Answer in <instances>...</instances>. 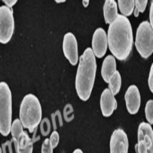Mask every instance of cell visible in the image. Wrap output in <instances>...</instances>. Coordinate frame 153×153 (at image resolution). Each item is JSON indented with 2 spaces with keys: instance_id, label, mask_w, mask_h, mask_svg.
<instances>
[{
  "instance_id": "cell-16",
  "label": "cell",
  "mask_w": 153,
  "mask_h": 153,
  "mask_svg": "<svg viewBox=\"0 0 153 153\" xmlns=\"http://www.w3.org/2000/svg\"><path fill=\"white\" fill-rule=\"evenodd\" d=\"M108 89L113 93V96H115L119 91H120L121 84H122V79H121V75L118 71H116L114 73L111 78L108 81Z\"/></svg>"
},
{
  "instance_id": "cell-18",
  "label": "cell",
  "mask_w": 153,
  "mask_h": 153,
  "mask_svg": "<svg viewBox=\"0 0 153 153\" xmlns=\"http://www.w3.org/2000/svg\"><path fill=\"white\" fill-rule=\"evenodd\" d=\"M24 132L23 130V126H22L21 121L19 119H16L13 121L11 126L10 132L12 133V140L16 143L18 138L21 135V134Z\"/></svg>"
},
{
  "instance_id": "cell-30",
  "label": "cell",
  "mask_w": 153,
  "mask_h": 153,
  "mask_svg": "<svg viewBox=\"0 0 153 153\" xmlns=\"http://www.w3.org/2000/svg\"><path fill=\"white\" fill-rule=\"evenodd\" d=\"M0 153H2V152H1V147H0Z\"/></svg>"
},
{
  "instance_id": "cell-21",
  "label": "cell",
  "mask_w": 153,
  "mask_h": 153,
  "mask_svg": "<svg viewBox=\"0 0 153 153\" xmlns=\"http://www.w3.org/2000/svg\"><path fill=\"white\" fill-rule=\"evenodd\" d=\"M148 1L147 0H136L135 1V7L139 12L143 13L146 9L147 4Z\"/></svg>"
},
{
  "instance_id": "cell-25",
  "label": "cell",
  "mask_w": 153,
  "mask_h": 153,
  "mask_svg": "<svg viewBox=\"0 0 153 153\" xmlns=\"http://www.w3.org/2000/svg\"><path fill=\"white\" fill-rule=\"evenodd\" d=\"M152 13H153V1H151V5H150V22H149V23L150 24L151 27H153V20H152V17H153V15H152Z\"/></svg>"
},
{
  "instance_id": "cell-28",
  "label": "cell",
  "mask_w": 153,
  "mask_h": 153,
  "mask_svg": "<svg viewBox=\"0 0 153 153\" xmlns=\"http://www.w3.org/2000/svg\"><path fill=\"white\" fill-rule=\"evenodd\" d=\"M73 153H83V152L81 150V149H76V150L73 152Z\"/></svg>"
},
{
  "instance_id": "cell-14",
  "label": "cell",
  "mask_w": 153,
  "mask_h": 153,
  "mask_svg": "<svg viewBox=\"0 0 153 153\" xmlns=\"http://www.w3.org/2000/svg\"><path fill=\"white\" fill-rule=\"evenodd\" d=\"M15 145L17 153H32L33 152V142L25 131L22 132L18 138Z\"/></svg>"
},
{
  "instance_id": "cell-26",
  "label": "cell",
  "mask_w": 153,
  "mask_h": 153,
  "mask_svg": "<svg viewBox=\"0 0 153 153\" xmlns=\"http://www.w3.org/2000/svg\"><path fill=\"white\" fill-rule=\"evenodd\" d=\"M89 3H90V1L89 0H83V5L84 7H87L88 6Z\"/></svg>"
},
{
  "instance_id": "cell-11",
  "label": "cell",
  "mask_w": 153,
  "mask_h": 153,
  "mask_svg": "<svg viewBox=\"0 0 153 153\" xmlns=\"http://www.w3.org/2000/svg\"><path fill=\"white\" fill-rule=\"evenodd\" d=\"M125 100L128 113L130 115L137 113L140 107L141 97L139 89L135 85H131L128 87L125 94Z\"/></svg>"
},
{
  "instance_id": "cell-8",
  "label": "cell",
  "mask_w": 153,
  "mask_h": 153,
  "mask_svg": "<svg viewBox=\"0 0 153 153\" xmlns=\"http://www.w3.org/2000/svg\"><path fill=\"white\" fill-rule=\"evenodd\" d=\"M63 52L65 57L72 66H76L78 63V43L76 36L71 32L64 35L63 40Z\"/></svg>"
},
{
  "instance_id": "cell-13",
  "label": "cell",
  "mask_w": 153,
  "mask_h": 153,
  "mask_svg": "<svg viewBox=\"0 0 153 153\" xmlns=\"http://www.w3.org/2000/svg\"><path fill=\"white\" fill-rule=\"evenodd\" d=\"M116 61L113 55H108L105 58L101 67V76L105 83H108L110 78L116 71Z\"/></svg>"
},
{
  "instance_id": "cell-10",
  "label": "cell",
  "mask_w": 153,
  "mask_h": 153,
  "mask_svg": "<svg viewBox=\"0 0 153 153\" xmlns=\"http://www.w3.org/2000/svg\"><path fill=\"white\" fill-rule=\"evenodd\" d=\"M108 41L107 33L101 27L98 28L94 31L92 39V51L95 57H103L107 51Z\"/></svg>"
},
{
  "instance_id": "cell-12",
  "label": "cell",
  "mask_w": 153,
  "mask_h": 153,
  "mask_svg": "<svg viewBox=\"0 0 153 153\" xmlns=\"http://www.w3.org/2000/svg\"><path fill=\"white\" fill-rule=\"evenodd\" d=\"M100 105L101 113L104 117H110L114 113L117 108V101L115 96L108 88L102 91L100 96Z\"/></svg>"
},
{
  "instance_id": "cell-7",
  "label": "cell",
  "mask_w": 153,
  "mask_h": 153,
  "mask_svg": "<svg viewBox=\"0 0 153 153\" xmlns=\"http://www.w3.org/2000/svg\"><path fill=\"white\" fill-rule=\"evenodd\" d=\"M136 153H153V132L149 123L143 122L137 130V143Z\"/></svg>"
},
{
  "instance_id": "cell-22",
  "label": "cell",
  "mask_w": 153,
  "mask_h": 153,
  "mask_svg": "<svg viewBox=\"0 0 153 153\" xmlns=\"http://www.w3.org/2000/svg\"><path fill=\"white\" fill-rule=\"evenodd\" d=\"M59 140H60V138H59V132L56 131H53L52 132L51 137L49 138V140L51 142L52 147H53V149L58 146V145L59 143Z\"/></svg>"
},
{
  "instance_id": "cell-15",
  "label": "cell",
  "mask_w": 153,
  "mask_h": 153,
  "mask_svg": "<svg viewBox=\"0 0 153 153\" xmlns=\"http://www.w3.org/2000/svg\"><path fill=\"white\" fill-rule=\"evenodd\" d=\"M103 15L105 24H111L118 15L117 4L115 0H107L103 6Z\"/></svg>"
},
{
  "instance_id": "cell-1",
  "label": "cell",
  "mask_w": 153,
  "mask_h": 153,
  "mask_svg": "<svg viewBox=\"0 0 153 153\" xmlns=\"http://www.w3.org/2000/svg\"><path fill=\"white\" fill-rule=\"evenodd\" d=\"M107 41L108 48L115 59L120 61L128 59L133 44L132 26L128 17L118 14L109 24Z\"/></svg>"
},
{
  "instance_id": "cell-27",
  "label": "cell",
  "mask_w": 153,
  "mask_h": 153,
  "mask_svg": "<svg viewBox=\"0 0 153 153\" xmlns=\"http://www.w3.org/2000/svg\"><path fill=\"white\" fill-rule=\"evenodd\" d=\"M133 13H134V15H135V17H137L138 15H139V13L140 12H138L137 9L135 7V9H134V11H133Z\"/></svg>"
},
{
  "instance_id": "cell-2",
  "label": "cell",
  "mask_w": 153,
  "mask_h": 153,
  "mask_svg": "<svg viewBox=\"0 0 153 153\" xmlns=\"http://www.w3.org/2000/svg\"><path fill=\"white\" fill-rule=\"evenodd\" d=\"M97 64L91 48L85 50L78 59L76 76V90L78 96L83 101L90 98L96 79Z\"/></svg>"
},
{
  "instance_id": "cell-24",
  "label": "cell",
  "mask_w": 153,
  "mask_h": 153,
  "mask_svg": "<svg viewBox=\"0 0 153 153\" xmlns=\"http://www.w3.org/2000/svg\"><path fill=\"white\" fill-rule=\"evenodd\" d=\"M3 2L6 4L5 6L12 9V7L13 6H14L16 3H17V1H16V0H4Z\"/></svg>"
},
{
  "instance_id": "cell-20",
  "label": "cell",
  "mask_w": 153,
  "mask_h": 153,
  "mask_svg": "<svg viewBox=\"0 0 153 153\" xmlns=\"http://www.w3.org/2000/svg\"><path fill=\"white\" fill-rule=\"evenodd\" d=\"M53 147L50 142L49 139L44 140L42 146V153H53Z\"/></svg>"
},
{
  "instance_id": "cell-3",
  "label": "cell",
  "mask_w": 153,
  "mask_h": 153,
  "mask_svg": "<svg viewBox=\"0 0 153 153\" xmlns=\"http://www.w3.org/2000/svg\"><path fill=\"white\" fill-rule=\"evenodd\" d=\"M42 118V105L35 95L29 93L24 97L19 110V120L24 128L33 132Z\"/></svg>"
},
{
  "instance_id": "cell-29",
  "label": "cell",
  "mask_w": 153,
  "mask_h": 153,
  "mask_svg": "<svg viewBox=\"0 0 153 153\" xmlns=\"http://www.w3.org/2000/svg\"><path fill=\"white\" fill-rule=\"evenodd\" d=\"M55 2L56 3H57V4H61V3H64V2H66V0H56V1H55Z\"/></svg>"
},
{
  "instance_id": "cell-9",
  "label": "cell",
  "mask_w": 153,
  "mask_h": 153,
  "mask_svg": "<svg viewBox=\"0 0 153 153\" xmlns=\"http://www.w3.org/2000/svg\"><path fill=\"white\" fill-rule=\"evenodd\" d=\"M128 138L122 129H116L112 134L110 140L111 153H128Z\"/></svg>"
},
{
  "instance_id": "cell-6",
  "label": "cell",
  "mask_w": 153,
  "mask_h": 153,
  "mask_svg": "<svg viewBox=\"0 0 153 153\" xmlns=\"http://www.w3.org/2000/svg\"><path fill=\"white\" fill-rule=\"evenodd\" d=\"M14 31V19L12 9L5 5L0 7V43L10 42Z\"/></svg>"
},
{
  "instance_id": "cell-17",
  "label": "cell",
  "mask_w": 153,
  "mask_h": 153,
  "mask_svg": "<svg viewBox=\"0 0 153 153\" xmlns=\"http://www.w3.org/2000/svg\"><path fill=\"white\" fill-rule=\"evenodd\" d=\"M117 6L119 7L122 15L129 16L133 13L135 9V1L134 0H119L117 1Z\"/></svg>"
},
{
  "instance_id": "cell-23",
  "label": "cell",
  "mask_w": 153,
  "mask_h": 153,
  "mask_svg": "<svg viewBox=\"0 0 153 153\" xmlns=\"http://www.w3.org/2000/svg\"><path fill=\"white\" fill-rule=\"evenodd\" d=\"M153 66L152 65L150 68V74L148 76V85L150 88V90L151 92H153Z\"/></svg>"
},
{
  "instance_id": "cell-4",
  "label": "cell",
  "mask_w": 153,
  "mask_h": 153,
  "mask_svg": "<svg viewBox=\"0 0 153 153\" xmlns=\"http://www.w3.org/2000/svg\"><path fill=\"white\" fill-rule=\"evenodd\" d=\"M12 119V92L6 82H0V133L4 137L10 133Z\"/></svg>"
},
{
  "instance_id": "cell-19",
  "label": "cell",
  "mask_w": 153,
  "mask_h": 153,
  "mask_svg": "<svg viewBox=\"0 0 153 153\" xmlns=\"http://www.w3.org/2000/svg\"><path fill=\"white\" fill-rule=\"evenodd\" d=\"M145 117L147 120V123L152 126L153 124V101L152 100H149L145 105Z\"/></svg>"
},
{
  "instance_id": "cell-5",
  "label": "cell",
  "mask_w": 153,
  "mask_h": 153,
  "mask_svg": "<svg viewBox=\"0 0 153 153\" xmlns=\"http://www.w3.org/2000/svg\"><path fill=\"white\" fill-rule=\"evenodd\" d=\"M149 22L140 24L135 36V47L140 55L148 59L153 52V30Z\"/></svg>"
}]
</instances>
